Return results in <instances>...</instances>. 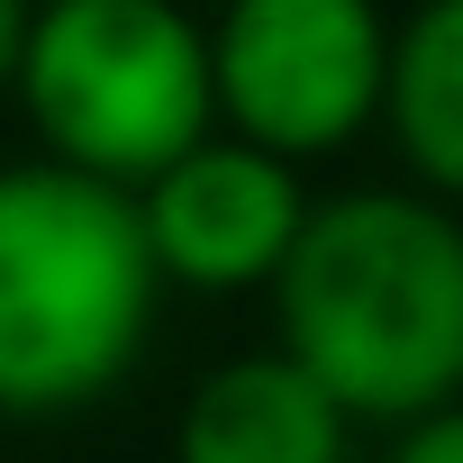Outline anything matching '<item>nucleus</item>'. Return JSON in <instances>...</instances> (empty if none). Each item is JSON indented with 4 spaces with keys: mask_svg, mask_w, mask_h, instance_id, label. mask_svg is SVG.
<instances>
[{
    "mask_svg": "<svg viewBox=\"0 0 463 463\" xmlns=\"http://www.w3.org/2000/svg\"><path fill=\"white\" fill-rule=\"evenodd\" d=\"M391 463H463V400L436 409V418H418V427H400Z\"/></svg>",
    "mask_w": 463,
    "mask_h": 463,
    "instance_id": "nucleus-8",
    "label": "nucleus"
},
{
    "mask_svg": "<svg viewBox=\"0 0 463 463\" xmlns=\"http://www.w3.org/2000/svg\"><path fill=\"white\" fill-rule=\"evenodd\" d=\"M128 200L146 227L155 282H182V291H264L291 264L300 218H309L300 173L237 137H200L182 164H164Z\"/></svg>",
    "mask_w": 463,
    "mask_h": 463,
    "instance_id": "nucleus-5",
    "label": "nucleus"
},
{
    "mask_svg": "<svg viewBox=\"0 0 463 463\" xmlns=\"http://www.w3.org/2000/svg\"><path fill=\"white\" fill-rule=\"evenodd\" d=\"M137 200L64 164H0V418H73L118 391L155 327Z\"/></svg>",
    "mask_w": 463,
    "mask_h": 463,
    "instance_id": "nucleus-2",
    "label": "nucleus"
},
{
    "mask_svg": "<svg viewBox=\"0 0 463 463\" xmlns=\"http://www.w3.org/2000/svg\"><path fill=\"white\" fill-rule=\"evenodd\" d=\"M28 19H37V0H0V91H10V73H19V46H28Z\"/></svg>",
    "mask_w": 463,
    "mask_h": 463,
    "instance_id": "nucleus-9",
    "label": "nucleus"
},
{
    "mask_svg": "<svg viewBox=\"0 0 463 463\" xmlns=\"http://www.w3.org/2000/svg\"><path fill=\"white\" fill-rule=\"evenodd\" d=\"M382 0H227L209 28V118L291 173L382 118Z\"/></svg>",
    "mask_w": 463,
    "mask_h": 463,
    "instance_id": "nucleus-4",
    "label": "nucleus"
},
{
    "mask_svg": "<svg viewBox=\"0 0 463 463\" xmlns=\"http://www.w3.org/2000/svg\"><path fill=\"white\" fill-rule=\"evenodd\" d=\"M354 418L273 345V354H227L218 373H200L182 427H173V463H345Z\"/></svg>",
    "mask_w": 463,
    "mask_h": 463,
    "instance_id": "nucleus-6",
    "label": "nucleus"
},
{
    "mask_svg": "<svg viewBox=\"0 0 463 463\" xmlns=\"http://www.w3.org/2000/svg\"><path fill=\"white\" fill-rule=\"evenodd\" d=\"M382 128L427 191L463 200V0H418L391 28Z\"/></svg>",
    "mask_w": 463,
    "mask_h": 463,
    "instance_id": "nucleus-7",
    "label": "nucleus"
},
{
    "mask_svg": "<svg viewBox=\"0 0 463 463\" xmlns=\"http://www.w3.org/2000/svg\"><path fill=\"white\" fill-rule=\"evenodd\" d=\"M46 164L146 191L182 164L209 118V28L182 0H37L19 73H10Z\"/></svg>",
    "mask_w": 463,
    "mask_h": 463,
    "instance_id": "nucleus-3",
    "label": "nucleus"
},
{
    "mask_svg": "<svg viewBox=\"0 0 463 463\" xmlns=\"http://www.w3.org/2000/svg\"><path fill=\"white\" fill-rule=\"evenodd\" d=\"M273 309L282 354L345 418L418 427L463 400V218L427 191L309 200Z\"/></svg>",
    "mask_w": 463,
    "mask_h": 463,
    "instance_id": "nucleus-1",
    "label": "nucleus"
}]
</instances>
